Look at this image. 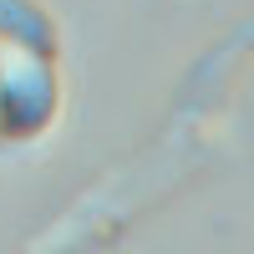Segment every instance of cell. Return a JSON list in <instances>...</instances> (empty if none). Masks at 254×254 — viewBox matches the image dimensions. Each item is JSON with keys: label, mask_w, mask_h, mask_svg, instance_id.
<instances>
[{"label": "cell", "mask_w": 254, "mask_h": 254, "mask_svg": "<svg viewBox=\"0 0 254 254\" xmlns=\"http://www.w3.org/2000/svg\"><path fill=\"white\" fill-rule=\"evenodd\" d=\"M0 36H10L15 46H26L36 56L51 51V31H46V20H41V10L31 0H0Z\"/></svg>", "instance_id": "6da1fadb"}]
</instances>
